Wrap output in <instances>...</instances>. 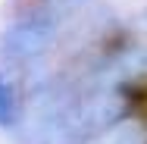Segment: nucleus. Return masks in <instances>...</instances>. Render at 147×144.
<instances>
[{"instance_id":"f03ea898","label":"nucleus","mask_w":147,"mask_h":144,"mask_svg":"<svg viewBox=\"0 0 147 144\" xmlns=\"http://www.w3.org/2000/svg\"><path fill=\"white\" fill-rule=\"evenodd\" d=\"M50 38H53V22L44 16H34V19L13 25V31L3 41V50L13 59H28V57H38L41 50H47Z\"/></svg>"},{"instance_id":"f257e3e1","label":"nucleus","mask_w":147,"mask_h":144,"mask_svg":"<svg viewBox=\"0 0 147 144\" xmlns=\"http://www.w3.org/2000/svg\"><path fill=\"white\" fill-rule=\"evenodd\" d=\"M125 113V97L113 91V88H107V91H100V94H94L88 103H82L75 113L69 116V119H63V128H59V135L66 138V141H88L94 135H100L103 128H110L113 122H119Z\"/></svg>"},{"instance_id":"7ed1b4c3","label":"nucleus","mask_w":147,"mask_h":144,"mask_svg":"<svg viewBox=\"0 0 147 144\" xmlns=\"http://www.w3.org/2000/svg\"><path fill=\"white\" fill-rule=\"evenodd\" d=\"M147 141V128L138 122V119H122V122H113L110 128H103L100 135L88 138L85 144H144Z\"/></svg>"},{"instance_id":"20e7f679","label":"nucleus","mask_w":147,"mask_h":144,"mask_svg":"<svg viewBox=\"0 0 147 144\" xmlns=\"http://www.w3.org/2000/svg\"><path fill=\"white\" fill-rule=\"evenodd\" d=\"M19 119V94L6 75H0V128L16 125Z\"/></svg>"}]
</instances>
